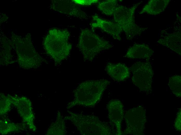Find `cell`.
<instances>
[{
  "mask_svg": "<svg viewBox=\"0 0 181 135\" xmlns=\"http://www.w3.org/2000/svg\"><path fill=\"white\" fill-rule=\"evenodd\" d=\"M110 123L115 130L116 135L122 134L121 123L124 116L123 105L118 99L110 100L107 105Z\"/></svg>",
  "mask_w": 181,
  "mask_h": 135,
  "instance_id": "9c48e42d",
  "label": "cell"
},
{
  "mask_svg": "<svg viewBox=\"0 0 181 135\" xmlns=\"http://www.w3.org/2000/svg\"><path fill=\"white\" fill-rule=\"evenodd\" d=\"M10 44L15 49L17 62L22 68L29 69L37 68L46 62L35 49L31 41L30 34L21 37L13 33Z\"/></svg>",
  "mask_w": 181,
  "mask_h": 135,
  "instance_id": "7a4b0ae2",
  "label": "cell"
},
{
  "mask_svg": "<svg viewBox=\"0 0 181 135\" xmlns=\"http://www.w3.org/2000/svg\"><path fill=\"white\" fill-rule=\"evenodd\" d=\"M51 7L53 10L66 15L80 19L88 18L86 12L72 0H51Z\"/></svg>",
  "mask_w": 181,
  "mask_h": 135,
  "instance_id": "30bf717a",
  "label": "cell"
},
{
  "mask_svg": "<svg viewBox=\"0 0 181 135\" xmlns=\"http://www.w3.org/2000/svg\"><path fill=\"white\" fill-rule=\"evenodd\" d=\"M170 0H151L144 6L139 13L151 15H158L163 12L169 3Z\"/></svg>",
  "mask_w": 181,
  "mask_h": 135,
  "instance_id": "9a60e30c",
  "label": "cell"
},
{
  "mask_svg": "<svg viewBox=\"0 0 181 135\" xmlns=\"http://www.w3.org/2000/svg\"><path fill=\"white\" fill-rule=\"evenodd\" d=\"M140 3V2L135 4L130 8L121 5L118 6L113 14L114 22L120 26L128 40L133 39L146 29L135 23V12Z\"/></svg>",
  "mask_w": 181,
  "mask_h": 135,
  "instance_id": "5b68a950",
  "label": "cell"
},
{
  "mask_svg": "<svg viewBox=\"0 0 181 135\" xmlns=\"http://www.w3.org/2000/svg\"><path fill=\"white\" fill-rule=\"evenodd\" d=\"M142 109L139 107L128 111L124 117L126 128L123 134L138 135L143 130L144 118Z\"/></svg>",
  "mask_w": 181,
  "mask_h": 135,
  "instance_id": "ba28073f",
  "label": "cell"
},
{
  "mask_svg": "<svg viewBox=\"0 0 181 135\" xmlns=\"http://www.w3.org/2000/svg\"><path fill=\"white\" fill-rule=\"evenodd\" d=\"M92 19L93 22L90 26L92 28L100 29L111 35L114 39L119 41L121 40L120 34L122 30L118 24L101 18L96 15L92 16Z\"/></svg>",
  "mask_w": 181,
  "mask_h": 135,
  "instance_id": "8fae6325",
  "label": "cell"
},
{
  "mask_svg": "<svg viewBox=\"0 0 181 135\" xmlns=\"http://www.w3.org/2000/svg\"><path fill=\"white\" fill-rule=\"evenodd\" d=\"M77 117V128L83 135H116L112 128L96 116L80 114Z\"/></svg>",
  "mask_w": 181,
  "mask_h": 135,
  "instance_id": "8992f818",
  "label": "cell"
},
{
  "mask_svg": "<svg viewBox=\"0 0 181 135\" xmlns=\"http://www.w3.org/2000/svg\"><path fill=\"white\" fill-rule=\"evenodd\" d=\"M178 122V123L175 125L174 126H175L177 124H178V125L177 128L176 129L177 130H180L181 128V114L180 112H179V113H178V115L177 117V118L176 119V120L175 122Z\"/></svg>",
  "mask_w": 181,
  "mask_h": 135,
  "instance_id": "ffe728a7",
  "label": "cell"
},
{
  "mask_svg": "<svg viewBox=\"0 0 181 135\" xmlns=\"http://www.w3.org/2000/svg\"><path fill=\"white\" fill-rule=\"evenodd\" d=\"M70 36L67 29L53 28L49 30L43 38L44 49L56 65H60L70 54L72 48L69 41Z\"/></svg>",
  "mask_w": 181,
  "mask_h": 135,
  "instance_id": "6da1fadb",
  "label": "cell"
},
{
  "mask_svg": "<svg viewBox=\"0 0 181 135\" xmlns=\"http://www.w3.org/2000/svg\"><path fill=\"white\" fill-rule=\"evenodd\" d=\"M110 83V81L105 79L87 80L80 83L74 91V102L85 106L94 105Z\"/></svg>",
  "mask_w": 181,
  "mask_h": 135,
  "instance_id": "277c9868",
  "label": "cell"
},
{
  "mask_svg": "<svg viewBox=\"0 0 181 135\" xmlns=\"http://www.w3.org/2000/svg\"><path fill=\"white\" fill-rule=\"evenodd\" d=\"M133 84L141 91L149 92L151 90L153 71L148 60L145 62H137L131 66Z\"/></svg>",
  "mask_w": 181,
  "mask_h": 135,
  "instance_id": "52a82bcc",
  "label": "cell"
},
{
  "mask_svg": "<svg viewBox=\"0 0 181 135\" xmlns=\"http://www.w3.org/2000/svg\"><path fill=\"white\" fill-rule=\"evenodd\" d=\"M181 76L176 75L170 77L169 80V87L177 97H181Z\"/></svg>",
  "mask_w": 181,
  "mask_h": 135,
  "instance_id": "ac0fdd59",
  "label": "cell"
},
{
  "mask_svg": "<svg viewBox=\"0 0 181 135\" xmlns=\"http://www.w3.org/2000/svg\"><path fill=\"white\" fill-rule=\"evenodd\" d=\"M1 51L0 52L1 64L8 65L11 63L12 57L10 53V42L7 38H1Z\"/></svg>",
  "mask_w": 181,
  "mask_h": 135,
  "instance_id": "2e32d148",
  "label": "cell"
},
{
  "mask_svg": "<svg viewBox=\"0 0 181 135\" xmlns=\"http://www.w3.org/2000/svg\"><path fill=\"white\" fill-rule=\"evenodd\" d=\"M77 5L88 6L98 2L97 0H72Z\"/></svg>",
  "mask_w": 181,
  "mask_h": 135,
  "instance_id": "d6986e66",
  "label": "cell"
},
{
  "mask_svg": "<svg viewBox=\"0 0 181 135\" xmlns=\"http://www.w3.org/2000/svg\"><path fill=\"white\" fill-rule=\"evenodd\" d=\"M117 1L107 0L100 2L97 6L98 9L107 16L113 15L117 6Z\"/></svg>",
  "mask_w": 181,
  "mask_h": 135,
  "instance_id": "e0dca14e",
  "label": "cell"
},
{
  "mask_svg": "<svg viewBox=\"0 0 181 135\" xmlns=\"http://www.w3.org/2000/svg\"><path fill=\"white\" fill-rule=\"evenodd\" d=\"M153 53V50L148 45L135 43L129 48L125 57L131 59H146L149 60Z\"/></svg>",
  "mask_w": 181,
  "mask_h": 135,
  "instance_id": "4fadbf2b",
  "label": "cell"
},
{
  "mask_svg": "<svg viewBox=\"0 0 181 135\" xmlns=\"http://www.w3.org/2000/svg\"><path fill=\"white\" fill-rule=\"evenodd\" d=\"M106 70L108 75L117 82L123 81L130 76V69L125 64L121 63H108Z\"/></svg>",
  "mask_w": 181,
  "mask_h": 135,
  "instance_id": "7c38bea8",
  "label": "cell"
},
{
  "mask_svg": "<svg viewBox=\"0 0 181 135\" xmlns=\"http://www.w3.org/2000/svg\"><path fill=\"white\" fill-rule=\"evenodd\" d=\"M77 46L84 60L90 62L101 52L113 47L109 41L87 28L81 30Z\"/></svg>",
  "mask_w": 181,
  "mask_h": 135,
  "instance_id": "3957f363",
  "label": "cell"
},
{
  "mask_svg": "<svg viewBox=\"0 0 181 135\" xmlns=\"http://www.w3.org/2000/svg\"><path fill=\"white\" fill-rule=\"evenodd\" d=\"M157 42L181 55L180 32L170 34L159 39Z\"/></svg>",
  "mask_w": 181,
  "mask_h": 135,
  "instance_id": "5bb4252c",
  "label": "cell"
}]
</instances>
